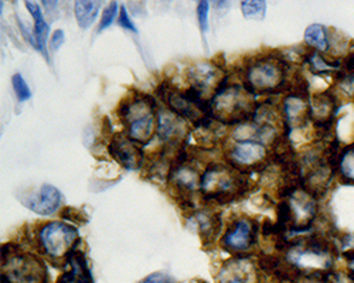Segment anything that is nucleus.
<instances>
[{"instance_id": "obj_1", "label": "nucleus", "mask_w": 354, "mask_h": 283, "mask_svg": "<svg viewBox=\"0 0 354 283\" xmlns=\"http://www.w3.org/2000/svg\"><path fill=\"white\" fill-rule=\"evenodd\" d=\"M251 182L230 164L212 163L200 177V194L204 202L230 204L251 191Z\"/></svg>"}, {"instance_id": "obj_2", "label": "nucleus", "mask_w": 354, "mask_h": 283, "mask_svg": "<svg viewBox=\"0 0 354 283\" xmlns=\"http://www.w3.org/2000/svg\"><path fill=\"white\" fill-rule=\"evenodd\" d=\"M155 98L138 95L124 99L118 106V115L127 126V135L135 144L147 145L155 135Z\"/></svg>"}, {"instance_id": "obj_3", "label": "nucleus", "mask_w": 354, "mask_h": 283, "mask_svg": "<svg viewBox=\"0 0 354 283\" xmlns=\"http://www.w3.org/2000/svg\"><path fill=\"white\" fill-rule=\"evenodd\" d=\"M80 237L73 225L62 221L44 224L37 237L39 249L41 253L53 260H63L64 264L80 244Z\"/></svg>"}, {"instance_id": "obj_4", "label": "nucleus", "mask_w": 354, "mask_h": 283, "mask_svg": "<svg viewBox=\"0 0 354 283\" xmlns=\"http://www.w3.org/2000/svg\"><path fill=\"white\" fill-rule=\"evenodd\" d=\"M289 265L297 271H312L310 275H323L333 268V253L328 244L310 240L308 244H289L288 248Z\"/></svg>"}, {"instance_id": "obj_5", "label": "nucleus", "mask_w": 354, "mask_h": 283, "mask_svg": "<svg viewBox=\"0 0 354 283\" xmlns=\"http://www.w3.org/2000/svg\"><path fill=\"white\" fill-rule=\"evenodd\" d=\"M285 63L272 57L251 63L245 70L244 88L252 95L278 91L285 84Z\"/></svg>"}, {"instance_id": "obj_6", "label": "nucleus", "mask_w": 354, "mask_h": 283, "mask_svg": "<svg viewBox=\"0 0 354 283\" xmlns=\"http://www.w3.org/2000/svg\"><path fill=\"white\" fill-rule=\"evenodd\" d=\"M267 146L257 140L235 142L228 153V164L237 168L243 175L250 172H261L267 168L271 159L267 155Z\"/></svg>"}, {"instance_id": "obj_7", "label": "nucleus", "mask_w": 354, "mask_h": 283, "mask_svg": "<svg viewBox=\"0 0 354 283\" xmlns=\"http://www.w3.org/2000/svg\"><path fill=\"white\" fill-rule=\"evenodd\" d=\"M259 225L255 219L240 218L232 221L221 238V246L234 255H244L258 240Z\"/></svg>"}, {"instance_id": "obj_8", "label": "nucleus", "mask_w": 354, "mask_h": 283, "mask_svg": "<svg viewBox=\"0 0 354 283\" xmlns=\"http://www.w3.org/2000/svg\"><path fill=\"white\" fill-rule=\"evenodd\" d=\"M109 155L128 170H138L143 163V152L138 144L122 135H115L108 145Z\"/></svg>"}, {"instance_id": "obj_9", "label": "nucleus", "mask_w": 354, "mask_h": 283, "mask_svg": "<svg viewBox=\"0 0 354 283\" xmlns=\"http://www.w3.org/2000/svg\"><path fill=\"white\" fill-rule=\"evenodd\" d=\"M257 272L250 255H235L220 271V283H255Z\"/></svg>"}, {"instance_id": "obj_10", "label": "nucleus", "mask_w": 354, "mask_h": 283, "mask_svg": "<svg viewBox=\"0 0 354 283\" xmlns=\"http://www.w3.org/2000/svg\"><path fill=\"white\" fill-rule=\"evenodd\" d=\"M62 202L63 194L58 191V188L50 184H44L37 194L28 195L27 200H23V204L28 207V210H32L40 215H50L55 210L60 208Z\"/></svg>"}, {"instance_id": "obj_11", "label": "nucleus", "mask_w": 354, "mask_h": 283, "mask_svg": "<svg viewBox=\"0 0 354 283\" xmlns=\"http://www.w3.org/2000/svg\"><path fill=\"white\" fill-rule=\"evenodd\" d=\"M64 266L66 272L62 275L58 283H94L84 252L75 249L67 258Z\"/></svg>"}, {"instance_id": "obj_12", "label": "nucleus", "mask_w": 354, "mask_h": 283, "mask_svg": "<svg viewBox=\"0 0 354 283\" xmlns=\"http://www.w3.org/2000/svg\"><path fill=\"white\" fill-rule=\"evenodd\" d=\"M158 136L166 144H176L186 135L183 119L179 118L171 110H160L158 115Z\"/></svg>"}, {"instance_id": "obj_13", "label": "nucleus", "mask_w": 354, "mask_h": 283, "mask_svg": "<svg viewBox=\"0 0 354 283\" xmlns=\"http://www.w3.org/2000/svg\"><path fill=\"white\" fill-rule=\"evenodd\" d=\"M194 218L198 225V234L204 245H212L221 233V214L212 211H196Z\"/></svg>"}, {"instance_id": "obj_14", "label": "nucleus", "mask_w": 354, "mask_h": 283, "mask_svg": "<svg viewBox=\"0 0 354 283\" xmlns=\"http://www.w3.org/2000/svg\"><path fill=\"white\" fill-rule=\"evenodd\" d=\"M187 75L192 81L193 87L198 88L200 91H204L205 88H209L213 84H216L220 75V70L212 63H200L192 67Z\"/></svg>"}, {"instance_id": "obj_15", "label": "nucleus", "mask_w": 354, "mask_h": 283, "mask_svg": "<svg viewBox=\"0 0 354 283\" xmlns=\"http://www.w3.org/2000/svg\"><path fill=\"white\" fill-rule=\"evenodd\" d=\"M27 10L30 12L33 20H35V37L37 41V50L44 54L46 59H48L47 51H46V43L48 36V24L46 23L43 13L40 10V6H37L35 2H26Z\"/></svg>"}, {"instance_id": "obj_16", "label": "nucleus", "mask_w": 354, "mask_h": 283, "mask_svg": "<svg viewBox=\"0 0 354 283\" xmlns=\"http://www.w3.org/2000/svg\"><path fill=\"white\" fill-rule=\"evenodd\" d=\"M100 2H88V0H78V2H75L74 12L77 23L81 28H88L94 23L100 12Z\"/></svg>"}, {"instance_id": "obj_17", "label": "nucleus", "mask_w": 354, "mask_h": 283, "mask_svg": "<svg viewBox=\"0 0 354 283\" xmlns=\"http://www.w3.org/2000/svg\"><path fill=\"white\" fill-rule=\"evenodd\" d=\"M305 41L316 48L317 51H328L329 50V36L326 27L322 24H312L305 32Z\"/></svg>"}, {"instance_id": "obj_18", "label": "nucleus", "mask_w": 354, "mask_h": 283, "mask_svg": "<svg viewBox=\"0 0 354 283\" xmlns=\"http://www.w3.org/2000/svg\"><path fill=\"white\" fill-rule=\"evenodd\" d=\"M283 109L286 115V122L292 125L293 122L299 121V117H302V113L306 110V105L301 95H289L285 99Z\"/></svg>"}, {"instance_id": "obj_19", "label": "nucleus", "mask_w": 354, "mask_h": 283, "mask_svg": "<svg viewBox=\"0 0 354 283\" xmlns=\"http://www.w3.org/2000/svg\"><path fill=\"white\" fill-rule=\"evenodd\" d=\"M340 175L347 180L354 183V145L344 149L339 160Z\"/></svg>"}, {"instance_id": "obj_20", "label": "nucleus", "mask_w": 354, "mask_h": 283, "mask_svg": "<svg viewBox=\"0 0 354 283\" xmlns=\"http://www.w3.org/2000/svg\"><path fill=\"white\" fill-rule=\"evenodd\" d=\"M243 13L247 19H263L265 12H267V3L259 2V0H245L241 3Z\"/></svg>"}, {"instance_id": "obj_21", "label": "nucleus", "mask_w": 354, "mask_h": 283, "mask_svg": "<svg viewBox=\"0 0 354 283\" xmlns=\"http://www.w3.org/2000/svg\"><path fill=\"white\" fill-rule=\"evenodd\" d=\"M12 84H13V90L16 92V97L20 102H24L27 99H30L32 97V91L28 88L27 82L24 81V78L20 74H15L12 78Z\"/></svg>"}, {"instance_id": "obj_22", "label": "nucleus", "mask_w": 354, "mask_h": 283, "mask_svg": "<svg viewBox=\"0 0 354 283\" xmlns=\"http://www.w3.org/2000/svg\"><path fill=\"white\" fill-rule=\"evenodd\" d=\"M116 13H118V3L116 2H112V3H109L108 8H105V10L102 13V17H101L100 27H98L100 32L105 30V28H108L113 23V20L116 17Z\"/></svg>"}, {"instance_id": "obj_23", "label": "nucleus", "mask_w": 354, "mask_h": 283, "mask_svg": "<svg viewBox=\"0 0 354 283\" xmlns=\"http://www.w3.org/2000/svg\"><path fill=\"white\" fill-rule=\"evenodd\" d=\"M209 2H198L197 3V16H198V24L201 28V33H205L209 28Z\"/></svg>"}, {"instance_id": "obj_24", "label": "nucleus", "mask_w": 354, "mask_h": 283, "mask_svg": "<svg viewBox=\"0 0 354 283\" xmlns=\"http://www.w3.org/2000/svg\"><path fill=\"white\" fill-rule=\"evenodd\" d=\"M118 24H120L122 28H125V30H131L133 33H136V26L133 24V21L131 20L128 12H127V8L125 6H121L120 9V17H118Z\"/></svg>"}, {"instance_id": "obj_25", "label": "nucleus", "mask_w": 354, "mask_h": 283, "mask_svg": "<svg viewBox=\"0 0 354 283\" xmlns=\"http://www.w3.org/2000/svg\"><path fill=\"white\" fill-rule=\"evenodd\" d=\"M139 283H177L171 276L166 275V273H162V272H156V273H152L149 276H146L142 282Z\"/></svg>"}, {"instance_id": "obj_26", "label": "nucleus", "mask_w": 354, "mask_h": 283, "mask_svg": "<svg viewBox=\"0 0 354 283\" xmlns=\"http://www.w3.org/2000/svg\"><path fill=\"white\" fill-rule=\"evenodd\" d=\"M62 218L67 219V221H77V222H86V217L82 215V213L77 208H71V207H67L62 211Z\"/></svg>"}, {"instance_id": "obj_27", "label": "nucleus", "mask_w": 354, "mask_h": 283, "mask_svg": "<svg viewBox=\"0 0 354 283\" xmlns=\"http://www.w3.org/2000/svg\"><path fill=\"white\" fill-rule=\"evenodd\" d=\"M328 282L329 283H354V277L350 273H330L328 275Z\"/></svg>"}, {"instance_id": "obj_28", "label": "nucleus", "mask_w": 354, "mask_h": 283, "mask_svg": "<svg viewBox=\"0 0 354 283\" xmlns=\"http://www.w3.org/2000/svg\"><path fill=\"white\" fill-rule=\"evenodd\" d=\"M63 43H64V32L63 30H55L51 35V39H50V50L57 51L58 48L63 46Z\"/></svg>"}, {"instance_id": "obj_29", "label": "nucleus", "mask_w": 354, "mask_h": 283, "mask_svg": "<svg viewBox=\"0 0 354 283\" xmlns=\"http://www.w3.org/2000/svg\"><path fill=\"white\" fill-rule=\"evenodd\" d=\"M41 5H44L47 14L51 17H55L58 14V2H41Z\"/></svg>"}, {"instance_id": "obj_30", "label": "nucleus", "mask_w": 354, "mask_h": 283, "mask_svg": "<svg viewBox=\"0 0 354 283\" xmlns=\"http://www.w3.org/2000/svg\"><path fill=\"white\" fill-rule=\"evenodd\" d=\"M347 264H348L350 275L354 277V253H348L347 255Z\"/></svg>"}]
</instances>
